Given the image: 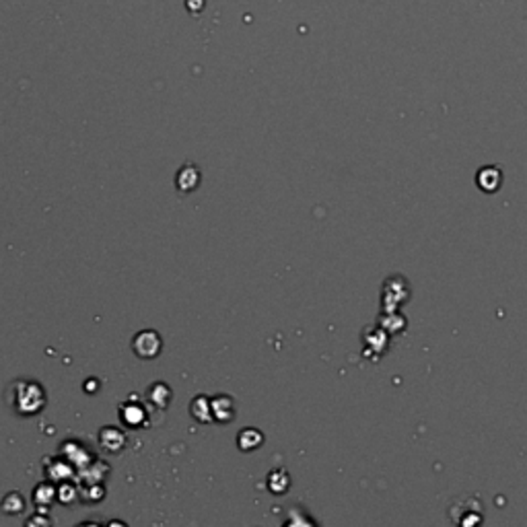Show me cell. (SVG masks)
Listing matches in <instances>:
<instances>
[{
  "mask_svg": "<svg viewBox=\"0 0 527 527\" xmlns=\"http://www.w3.org/2000/svg\"><path fill=\"white\" fill-rule=\"evenodd\" d=\"M478 186L484 191H497L503 183V174L498 167H482L476 177Z\"/></svg>",
  "mask_w": 527,
  "mask_h": 527,
  "instance_id": "1",
  "label": "cell"
},
{
  "mask_svg": "<svg viewBox=\"0 0 527 527\" xmlns=\"http://www.w3.org/2000/svg\"><path fill=\"white\" fill-rule=\"evenodd\" d=\"M289 486H291L289 476L283 474V478H278V472H272V474H270V490L275 492V495H283V492L289 489Z\"/></svg>",
  "mask_w": 527,
  "mask_h": 527,
  "instance_id": "4",
  "label": "cell"
},
{
  "mask_svg": "<svg viewBox=\"0 0 527 527\" xmlns=\"http://www.w3.org/2000/svg\"><path fill=\"white\" fill-rule=\"evenodd\" d=\"M264 441V435L259 433L256 429H245L239 433L237 437V443H239V449L243 451H251V449H258L259 445Z\"/></svg>",
  "mask_w": 527,
  "mask_h": 527,
  "instance_id": "3",
  "label": "cell"
},
{
  "mask_svg": "<svg viewBox=\"0 0 527 527\" xmlns=\"http://www.w3.org/2000/svg\"><path fill=\"white\" fill-rule=\"evenodd\" d=\"M198 180H200V174H198L196 169L191 171L190 177H186V174L180 171V177H177V186H180V190H183V191H190L198 186Z\"/></svg>",
  "mask_w": 527,
  "mask_h": 527,
  "instance_id": "5",
  "label": "cell"
},
{
  "mask_svg": "<svg viewBox=\"0 0 527 527\" xmlns=\"http://www.w3.org/2000/svg\"><path fill=\"white\" fill-rule=\"evenodd\" d=\"M210 410L218 422H229L235 416V404H233L229 395H217L210 404Z\"/></svg>",
  "mask_w": 527,
  "mask_h": 527,
  "instance_id": "2",
  "label": "cell"
}]
</instances>
